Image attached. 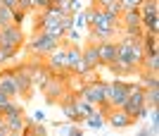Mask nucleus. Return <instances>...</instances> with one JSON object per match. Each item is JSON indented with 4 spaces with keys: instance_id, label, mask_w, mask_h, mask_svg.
<instances>
[{
    "instance_id": "obj_1",
    "label": "nucleus",
    "mask_w": 159,
    "mask_h": 136,
    "mask_svg": "<svg viewBox=\"0 0 159 136\" xmlns=\"http://www.w3.org/2000/svg\"><path fill=\"white\" fill-rule=\"evenodd\" d=\"M116 48H119V57H116V60L126 62V65H131V67H135V69L140 67V62H143V57H145V53H143V43H140V41L121 38V41H116Z\"/></svg>"
},
{
    "instance_id": "obj_2",
    "label": "nucleus",
    "mask_w": 159,
    "mask_h": 136,
    "mask_svg": "<svg viewBox=\"0 0 159 136\" xmlns=\"http://www.w3.org/2000/svg\"><path fill=\"white\" fill-rule=\"evenodd\" d=\"M126 98H128V84H124V81L105 84V100L112 108H124Z\"/></svg>"
},
{
    "instance_id": "obj_3",
    "label": "nucleus",
    "mask_w": 159,
    "mask_h": 136,
    "mask_svg": "<svg viewBox=\"0 0 159 136\" xmlns=\"http://www.w3.org/2000/svg\"><path fill=\"white\" fill-rule=\"evenodd\" d=\"M31 69H33V65H19V67H14V91L21 98L31 95Z\"/></svg>"
},
{
    "instance_id": "obj_4",
    "label": "nucleus",
    "mask_w": 159,
    "mask_h": 136,
    "mask_svg": "<svg viewBox=\"0 0 159 136\" xmlns=\"http://www.w3.org/2000/svg\"><path fill=\"white\" fill-rule=\"evenodd\" d=\"M81 98H83V100H88V103H93L95 108H98V105H102V103H107V100H105V84L98 81V79L88 81L86 86L81 89Z\"/></svg>"
},
{
    "instance_id": "obj_5",
    "label": "nucleus",
    "mask_w": 159,
    "mask_h": 136,
    "mask_svg": "<svg viewBox=\"0 0 159 136\" xmlns=\"http://www.w3.org/2000/svg\"><path fill=\"white\" fill-rule=\"evenodd\" d=\"M60 48V41H55V38H48V36H43L38 31V34L31 38V43H29V50H31L33 55H50L55 53Z\"/></svg>"
},
{
    "instance_id": "obj_6",
    "label": "nucleus",
    "mask_w": 159,
    "mask_h": 136,
    "mask_svg": "<svg viewBox=\"0 0 159 136\" xmlns=\"http://www.w3.org/2000/svg\"><path fill=\"white\" fill-rule=\"evenodd\" d=\"M21 43H24V29H21V27L10 24V27H2V29H0V48H2V46L21 48Z\"/></svg>"
},
{
    "instance_id": "obj_7",
    "label": "nucleus",
    "mask_w": 159,
    "mask_h": 136,
    "mask_svg": "<svg viewBox=\"0 0 159 136\" xmlns=\"http://www.w3.org/2000/svg\"><path fill=\"white\" fill-rule=\"evenodd\" d=\"M98 55H100V67H109L112 62H116V57H119L116 41H102V43H98Z\"/></svg>"
},
{
    "instance_id": "obj_8",
    "label": "nucleus",
    "mask_w": 159,
    "mask_h": 136,
    "mask_svg": "<svg viewBox=\"0 0 159 136\" xmlns=\"http://www.w3.org/2000/svg\"><path fill=\"white\" fill-rule=\"evenodd\" d=\"M48 69L57 72L55 76H62V74L69 72V69H66V48H62V43H60V48H57L55 53L48 55Z\"/></svg>"
},
{
    "instance_id": "obj_9",
    "label": "nucleus",
    "mask_w": 159,
    "mask_h": 136,
    "mask_svg": "<svg viewBox=\"0 0 159 136\" xmlns=\"http://www.w3.org/2000/svg\"><path fill=\"white\" fill-rule=\"evenodd\" d=\"M105 122L112 127V129H128V127H133V119L124 112L121 108H112L109 112H107Z\"/></svg>"
},
{
    "instance_id": "obj_10",
    "label": "nucleus",
    "mask_w": 159,
    "mask_h": 136,
    "mask_svg": "<svg viewBox=\"0 0 159 136\" xmlns=\"http://www.w3.org/2000/svg\"><path fill=\"white\" fill-rule=\"evenodd\" d=\"M138 12H140V27H145L147 22L159 19V0H143Z\"/></svg>"
},
{
    "instance_id": "obj_11",
    "label": "nucleus",
    "mask_w": 159,
    "mask_h": 136,
    "mask_svg": "<svg viewBox=\"0 0 159 136\" xmlns=\"http://www.w3.org/2000/svg\"><path fill=\"white\" fill-rule=\"evenodd\" d=\"M119 29L109 27V24H100V27H90L88 29V38L90 43H102V41H112V36L116 34Z\"/></svg>"
},
{
    "instance_id": "obj_12",
    "label": "nucleus",
    "mask_w": 159,
    "mask_h": 136,
    "mask_svg": "<svg viewBox=\"0 0 159 136\" xmlns=\"http://www.w3.org/2000/svg\"><path fill=\"white\" fill-rule=\"evenodd\" d=\"M50 76H52L50 69H43V67H38V65H33V69H31V93L45 89V84H48Z\"/></svg>"
},
{
    "instance_id": "obj_13",
    "label": "nucleus",
    "mask_w": 159,
    "mask_h": 136,
    "mask_svg": "<svg viewBox=\"0 0 159 136\" xmlns=\"http://www.w3.org/2000/svg\"><path fill=\"white\" fill-rule=\"evenodd\" d=\"M45 95H48V100L52 103V100H60L62 98V93H64V81H62V76H50L48 79V84H45Z\"/></svg>"
},
{
    "instance_id": "obj_14",
    "label": "nucleus",
    "mask_w": 159,
    "mask_h": 136,
    "mask_svg": "<svg viewBox=\"0 0 159 136\" xmlns=\"http://www.w3.org/2000/svg\"><path fill=\"white\" fill-rule=\"evenodd\" d=\"M0 93L10 95V98H17V91H14V69H0Z\"/></svg>"
},
{
    "instance_id": "obj_15",
    "label": "nucleus",
    "mask_w": 159,
    "mask_h": 136,
    "mask_svg": "<svg viewBox=\"0 0 159 136\" xmlns=\"http://www.w3.org/2000/svg\"><path fill=\"white\" fill-rule=\"evenodd\" d=\"M81 60L86 62L90 69L100 67V55H98V43H88L81 48Z\"/></svg>"
},
{
    "instance_id": "obj_16",
    "label": "nucleus",
    "mask_w": 159,
    "mask_h": 136,
    "mask_svg": "<svg viewBox=\"0 0 159 136\" xmlns=\"http://www.w3.org/2000/svg\"><path fill=\"white\" fill-rule=\"evenodd\" d=\"M5 119H7V129H10V134H26L29 119L24 115H12V117H5Z\"/></svg>"
},
{
    "instance_id": "obj_17",
    "label": "nucleus",
    "mask_w": 159,
    "mask_h": 136,
    "mask_svg": "<svg viewBox=\"0 0 159 136\" xmlns=\"http://www.w3.org/2000/svg\"><path fill=\"white\" fill-rule=\"evenodd\" d=\"M74 103H76V110H79V115H81V119H86V117L95 115V110H98V108H95V105H93V103H88V100H83V98H81V95H79V98H76V100H74Z\"/></svg>"
},
{
    "instance_id": "obj_18",
    "label": "nucleus",
    "mask_w": 159,
    "mask_h": 136,
    "mask_svg": "<svg viewBox=\"0 0 159 136\" xmlns=\"http://www.w3.org/2000/svg\"><path fill=\"white\" fill-rule=\"evenodd\" d=\"M140 43H143V53H145V55H159V48H157V36L145 34Z\"/></svg>"
},
{
    "instance_id": "obj_19",
    "label": "nucleus",
    "mask_w": 159,
    "mask_h": 136,
    "mask_svg": "<svg viewBox=\"0 0 159 136\" xmlns=\"http://www.w3.org/2000/svg\"><path fill=\"white\" fill-rule=\"evenodd\" d=\"M40 34L48 36V38H55V41H60V43H62V38H64V31H62V27L57 24V22L48 24L45 29H40Z\"/></svg>"
},
{
    "instance_id": "obj_20",
    "label": "nucleus",
    "mask_w": 159,
    "mask_h": 136,
    "mask_svg": "<svg viewBox=\"0 0 159 136\" xmlns=\"http://www.w3.org/2000/svg\"><path fill=\"white\" fill-rule=\"evenodd\" d=\"M79 60H81V48L79 46L66 48V69H69V72L76 67V62H79Z\"/></svg>"
},
{
    "instance_id": "obj_21",
    "label": "nucleus",
    "mask_w": 159,
    "mask_h": 136,
    "mask_svg": "<svg viewBox=\"0 0 159 136\" xmlns=\"http://www.w3.org/2000/svg\"><path fill=\"white\" fill-rule=\"evenodd\" d=\"M83 122H86V127H88V129H105V127H107V122H105V117L100 115L98 110H95V115L86 117V119H83Z\"/></svg>"
},
{
    "instance_id": "obj_22",
    "label": "nucleus",
    "mask_w": 159,
    "mask_h": 136,
    "mask_svg": "<svg viewBox=\"0 0 159 136\" xmlns=\"http://www.w3.org/2000/svg\"><path fill=\"white\" fill-rule=\"evenodd\" d=\"M140 67H145V72L157 74V69H159V57H157V55H145V57H143V62H140Z\"/></svg>"
},
{
    "instance_id": "obj_23",
    "label": "nucleus",
    "mask_w": 159,
    "mask_h": 136,
    "mask_svg": "<svg viewBox=\"0 0 159 136\" xmlns=\"http://www.w3.org/2000/svg\"><path fill=\"white\" fill-rule=\"evenodd\" d=\"M109 72H114V74H131V72H138V69L126 65V62H121V60H116V62L109 65Z\"/></svg>"
},
{
    "instance_id": "obj_24",
    "label": "nucleus",
    "mask_w": 159,
    "mask_h": 136,
    "mask_svg": "<svg viewBox=\"0 0 159 136\" xmlns=\"http://www.w3.org/2000/svg\"><path fill=\"white\" fill-rule=\"evenodd\" d=\"M145 105L159 108V89H145Z\"/></svg>"
},
{
    "instance_id": "obj_25",
    "label": "nucleus",
    "mask_w": 159,
    "mask_h": 136,
    "mask_svg": "<svg viewBox=\"0 0 159 136\" xmlns=\"http://www.w3.org/2000/svg\"><path fill=\"white\" fill-rule=\"evenodd\" d=\"M12 24V10L5 5H0V29L2 27H10Z\"/></svg>"
},
{
    "instance_id": "obj_26",
    "label": "nucleus",
    "mask_w": 159,
    "mask_h": 136,
    "mask_svg": "<svg viewBox=\"0 0 159 136\" xmlns=\"http://www.w3.org/2000/svg\"><path fill=\"white\" fill-rule=\"evenodd\" d=\"M143 81H145V86H143V89H159L157 74H152V72H143Z\"/></svg>"
},
{
    "instance_id": "obj_27",
    "label": "nucleus",
    "mask_w": 159,
    "mask_h": 136,
    "mask_svg": "<svg viewBox=\"0 0 159 136\" xmlns=\"http://www.w3.org/2000/svg\"><path fill=\"white\" fill-rule=\"evenodd\" d=\"M5 117H12V115H24V108H21L19 103H10V105H5V112H2Z\"/></svg>"
},
{
    "instance_id": "obj_28",
    "label": "nucleus",
    "mask_w": 159,
    "mask_h": 136,
    "mask_svg": "<svg viewBox=\"0 0 159 136\" xmlns=\"http://www.w3.org/2000/svg\"><path fill=\"white\" fill-rule=\"evenodd\" d=\"M57 24L62 27V31H69V29H74V14H62L60 19H57Z\"/></svg>"
},
{
    "instance_id": "obj_29",
    "label": "nucleus",
    "mask_w": 159,
    "mask_h": 136,
    "mask_svg": "<svg viewBox=\"0 0 159 136\" xmlns=\"http://www.w3.org/2000/svg\"><path fill=\"white\" fill-rule=\"evenodd\" d=\"M71 72H74V74H79V76H86V74H90L93 69L88 67V65H86V62H83V60H79V62H76V67H74Z\"/></svg>"
},
{
    "instance_id": "obj_30",
    "label": "nucleus",
    "mask_w": 159,
    "mask_h": 136,
    "mask_svg": "<svg viewBox=\"0 0 159 136\" xmlns=\"http://www.w3.org/2000/svg\"><path fill=\"white\" fill-rule=\"evenodd\" d=\"M119 5H121V12L124 10H138L143 5V0H119Z\"/></svg>"
},
{
    "instance_id": "obj_31",
    "label": "nucleus",
    "mask_w": 159,
    "mask_h": 136,
    "mask_svg": "<svg viewBox=\"0 0 159 136\" xmlns=\"http://www.w3.org/2000/svg\"><path fill=\"white\" fill-rule=\"evenodd\" d=\"M26 19V12H21V10H12V24L14 27H21Z\"/></svg>"
},
{
    "instance_id": "obj_32",
    "label": "nucleus",
    "mask_w": 159,
    "mask_h": 136,
    "mask_svg": "<svg viewBox=\"0 0 159 136\" xmlns=\"http://www.w3.org/2000/svg\"><path fill=\"white\" fill-rule=\"evenodd\" d=\"M147 117H150V122H152V129H154V131H159V110H157V108H152Z\"/></svg>"
},
{
    "instance_id": "obj_33",
    "label": "nucleus",
    "mask_w": 159,
    "mask_h": 136,
    "mask_svg": "<svg viewBox=\"0 0 159 136\" xmlns=\"http://www.w3.org/2000/svg\"><path fill=\"white\" fill-rule=\"evenodd\" d=\"M81 36H79V31H76V29H69V31H66L64 34V38H62V41H69V43H76L79 41Z\"/></svg>"
},
{
    "instance_id": "obj_34",
    "label": "nucleus",
    "mask_w": 159,
    "mask_h": 136,
    "mask_svg": "<svg viewBox=\"0 0 159 136\" xmlns=\"http://www.w3.org/2000/svg\"><path fill=\"white\" fill-rule=\"evenodd\" d=\"M17 10H21V12H33V7H31V0H17Z\"/></svg>"
},
{
    "instance_id": "obj_35",
    "label": "nucleus",
    "mask_w": 159,
    "mask_h": 136,
    "mask_svg": "<svg viewBox=\"0 0 159 136\" xmlns=\"http://www.w3.org/2000/svg\"><path fill=\"white\" fill-rule=\"evenodd\" d=\"M76 27H79V29H88L86 27V19H83V12H76V14H74V29H76Z\"/></svg>"
},
{
    "instance_id": "obj_36",
    "label": "nucleus",
    "mask_w": 159,
    "mask_h": 136,
    "mask_svg": "<svg viewBox=\"0 0 159 136\" xmlns=\"http://www.w3.org/2000/svg\"><path fill=\"white\" fill-rule=\"evenodd\" d=\"M57 7H60L64 14H71V0H60V2H57Z\"/></svg>"
},
{
    "instance_id": "obj_37",
    "label": "nucleus",
    "mask_w": 159,
    "mask_h": 136,
    "mask_svg": "<svg viewBox=\"0 0 159 136\" xmlns=\"http://www.w3.org/2000/svg\"><path fill=\"white\" fill-rule=\"evenodd\" d=\"M50 5V0H31V7L33 10H45Z\"/></svg>"
},
{
    "instance_id": "obj_38",
    "label": "nucleus",
    "mask_w": 159,
    "mask_h": 136,
    "mask_svg": "<svg viewBox=\"0 0 159 136\" xmlns=\"http://www.w3.org/2000/svg\"><path fill=\"white\" fill-rule=\"evenodd\" d=\"M135 136H157V131H154L152 127H143V129H140Z\"/></svg>"
},
{
    "instance_id": "obj_39",
    "label": "nucleus",
    "mask_w": 159,
    "mask_h": 136,
    "mask_svg": "<svg viewBox=\"0 0 159 136\" xmlns=\"http://www.w3.org/2000/svg\"><path fill=\"white\" fill-rule=\"evenodd\" d=\"M150 110H152V108H147V105H143V108L138 110V115H135V119H145V117L150 115Z\"/></svg>"
},
{
    "instance_id": "obj_40",
    "label": "nucleus",
    "mask_w": 159,
    "mask_h": 136,
    "mask_svg": "<svg viewBox=\"0 0 159 136\" xmlns=\"http://www.w3.org/2000/svg\"><path fill=\"white\" fill-rule=\"evenodd\" d=\"M112 2H116V0H95V7H100V10H105V7H109Z\"/></svg>"
},
{
    "instance_id": "obj_41",
    "label": "nucleus",
    "mask_w": 159,
    "mask_h": 136,
    "mask_svg": "<svg viewBox=\"0 0 159 136\" xmlns=\"http://www.w3.org/2000/svg\"><path fill=\"white\" fill-rule=\"evenodd\" d=\"M33 122H45V115H43V110H36V112H33Z\"/></svg>"
},
{
    "instance_id": "obj_42",
    "label": "nucleus",
    "mask_w": 159,
    "mask_h": 136,
    "mask_svg": "<svg viewBox=\"0 0 159 136\" xmlns=\"http://www.w3.org/2000/svg\"><path fill=\"white\" fill-rule=\"evenodd\" d=\"M0 5L10 7V10H17V0H0Z\"/></svg>"
},
{
    "instance_id": "obj_43",
    "label": "nucleus",
    "mask_w": 159,
    "mask_h": 136,
    "mask_svg": "<svg viewBox=\"0 0 159 136\" xmlns=\"http://www.w3.org/2000/svg\"><path fill=\"white\" fill-rule=\"evenodd\" d=\"M0 131H10V129H7V119H5L2 112H0Z\"/></svg>"
},
{
    "instance_id": "obj_44",
    "label": "nucleus",
    "mask_w": 159,
    "mask_h": 136,
    "mask_svg": "<svg viewBox=\"0 0 159 136\" xmlns=\"http://www.w3.org/2000/svg\"><path fill=\"white\" fill-rule=\"evenodd\" d=\"M5 62H10V60H7V55H5V50H2V48H0V65H5Z\"/></svg>"
},
{
    "instance_id": "obj_45",
    "label": "nucleus",
    "mask_w": 159,
    "mask_h": 136,
    "mask_svg": "<svg viewBox=\"0 0 159 136\" xmlns=\"http://www.w3.org/2000/svg\"><path fill=\"white\" fill-rule=\"evenodd\" d=\"M57 2H60V0H50V5H57Z\"/></svg>"
},
{
    "instance_id": "obj_46",
    "label": "nucleus",
    "mask_w": 159,
    "mask_h": 136,
    "mask_svg": "<svg viewBox=\"0 0 159 136\" xmlns=\"http://www.w3.org/2000/svg\"><path fill=\"white\" fill-rule=\"evenodd\" d=\"M10 136H24V134H10Z\"/></svg>"
},
{
    "instance_id": "obj_47",
    "label": "nucleus",
    "mask_w": 159,
    "mask_h": 136,
    "mask_svg": "<svg viewBox=\"0 0 159 136\" xmlns=\"http://www.w3.org/2000/svg\"><path fill=\"white\" fill-rule=\"evenodd\" d=\"M90 5H95V0H90Z\"/></svg>"
}]
</instances>
